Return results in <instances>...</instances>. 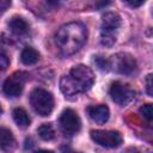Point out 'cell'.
Segmentation results:
<instances>
[{"label": "cell", "mask_w": 153, "mask_h": 153, "mask_svg": "<svg viewBox=\"0 0 153 153\" xmlns=\"http://www.w3.org/2000/svg\"><path fill=\"white\" fill-rule=\"evenodd\" d=\"M87 30L80 22H71L62 25L55 35V44L63 56L75 54L86 42Z\"/></svg>", "instance_id": "6da1fadb"}, {"label": "cell", "mask_w": 153, "mask_h": 153, "mask_svg": "<svg viewBox=\"0 0 153 153\" xmlns=\"http://www.w3.org/2000/svg\"><path fill=\"white\" fill-rule=\"evenodd\" d=\"M94 82V75L90 67L85 65L74 66L60 80V88L66 96H75L86 92Z\"/></svg>", "instance_id": "7a4b0ae2"}, {"label": "cell", "mask_w": 153, "mask_h": 153, "mask_svg": "<svg viewBox=\"0 0 153 153\" xmlns=\"http://www.w3.org/2000/svg\"><path fill=\"white\" fill-rule=\"evenodd\" d=\"M121 23V17L115 12H108L103 16L100 26V42L103 45L111 47L116 42V35Z\"/></svg>", "instance_id": "3957f363"}, {"label": "cell", "mask_w": 153, "mask_h": 153, "mask_svg": "<svg viewBox=\"0 0 153 153\" xmlns=\"http://www.w3.org/2000/svg\"><path fill=\"white\" fill-rule=\"evenodd\" d=\"M30 104L39 116H49L54 109V96L42 87H36L30 93Z\"/></svg>", "instance_id": "277c9868"}, {"label": "cell", "mask_w": 153, "mask_h": 153, "mask_svg": "<svg viewBox=\"0 0 153 153\" xmlns=\"http://www.w3.org/2000/svg\"><path fill=\"white\" fill-rule=\"evenodd\" d=\"M59 126L66 136H73L74 134L79 133L81 128V121L74 110L65 109L59 117Z\"/></svg>", "instance_id": "5b68a950"}, {"label": "cell", "mask_w": 153, "mask_h": 153, "mask_svg": "<svg viewBox=\"0 0 153 153\" xmlns=\"http://www.w3.org/2000/svg\"><path fill=\"white\" fill-rule=\"evenodd\" d=\"M109 94L111 99L121 106L128 105L135 98V91L129 85L121 81H115L111 84L109 88Z\"/></svg>", "instance_id": "8992f818"}, {"label": "cell", "mask_w": 153, "mask_h": 153, "mask_svg": "<svg viewBox=\"0 0 153 153\" xmlns=\"http://www.w3.org/2000/svg\"><path fill=\"white\" fill-rule=\"evenodd\" d=\"M110 67L120 74L129 75L136 69V61L128 53H118L110 59Z\"/></svg>", "instance_id": "52a82bcc"}, {"label": "cell", "mask_w": 153, "mask_h": 153, "mask_svg": "<svg viewBox=\"0 0 153 153\" xmlns=\"http://www.w3.org/2000/svg\"><path fill=\"white\" fill-rule=\"evenodd\" d=\"M27 79V74L25 72H16L11 76H8L2 85V91L4 93L10 97V98H16L20 96L24 84Z\"/></svg>", "instance_id": "ba28073f"}, {"label": "cell", "mask_w": 153, "mask_h": 153, "mask_svg": "<svg viewBox=\"0 0 153 153\" xmlns=\"http://www.w3.org/2000/svg\"><path fill=\"white\" fill-rule=\"evenodd\" d=\"M91 137L96 143L108 148L117 147L122 143V135L116 130H92Z\"/></svg>", "instance_id": "9c48e42d"}, {"label": "cell", "mask_w": 153, "mask_h": 153, "mask_svg": "<svg viewBox=\"0 0 153 153\" xmlns=\"http://www.w3.org/2000/svg\"><path fill=\"white\" fill-rule=\"evenodd\" d=\"M87 114L91 117V120H93L97 123H105L109 120L110 116V111L109 108L104 104H99V105H91L87 108Z\"/></svg>", "instance_id": "30bf717a"}, {"label": "cell", "mask_w": 153, "mask_h": 153, "mask_svg": "<svg viewBox=\"0 0 153 153\" xmlns=\"http://www.w3.org/2000/svg\"><path fill=\"white\" fill-rule=\"evenodd\" d=\"M8 26L11 29V31L14 32L16 35H26L29 32L27 22L24 18L18 17V16L11 18V20L8 22Z\"/></svg>", "instance_id": "8fae6325"}, {"label": "cell", "mask_w": 153, "mask_h": 153, "mask_svg": "<svg viewBox=\"0 0 153 153\" xmlns=\"http://www.w3.org/2000/svg\"><path fill=\"white\" fill-rule=\"evenodd\" d=\"M39 59V54L32 47H25L20 53V61L24 65H35Z\"/></svg>", "instance_id": "7c38bea8"}, {"label": "cell", "mask_w": 153, "mask_h": 153, "mask_svg": "<svg viewBox=\"0 0 153 153\" xmlns=\"http://www.w3.org/2000/svg\"><path fill=\"white\" fill-rule=\"evenodd\" d=\"M12 116H13V120L16 122V124L20 128H26L30 126V117L27 115V112L22 109V108H16L13 111H12Z\"/></svg>", "instance_id": "4fadbf2b"}, {"label": "cell", "mask_w": 153, "mask_h": 153, "mask_svg": "<svg viewBox=\"0 0 153 153\" xmlns=\"http://www.w3.org/2000/svg\"><path fill=\"white\" fill-rule=\"evenodd\" d=\"M0 146L4 151H8L14 147V137L11 130L6 128H1L0 130Z\"/></svg>", "instance_id": "5bb4252c"}, {"label": "cell", "mask_w": 153, "mask_h": 153, "mask_svg": "<svg viewBox=\"0 0 153 153\" xmlns=\"http://www.w3.org/2000/svg\"><path fill=\"white\" fill-rule=\"evenodd\" d=\"M37 134L44 141H50L55 137V131L50 123H43L42 126H39L37 128Z\"/></svg>", "instance_id": "9a60e30c"}, {"label": "cell", "mask_w": 153, "mask_h": 153, "mask_svg": "<svg viewBox=\"0 0 153 153\" xmlns=\"http://www.w3.org/2000/svg\"><path fill=\"white\" fill-rule=\"evenodd\" d=\"M140 115L147 120V121H153V104H145L139 109Z\"/></svg>", "instance_id": "2e32d148"}, {"label": "cell", "mask_w": 153, "mask_h": 153, "mask_svg": "<svg viewBox=\"0 0 153 153\" xmlns=\"http://www.w3.org/2000/svg\"><path fill=\"white\" fill-rule=\"evenodd\" d=\"M94 62H96L97 67L103 72H108L111 68L110 67V60H108V59H105L103 56H96L94 57Z\"/></svg>", "instance_id": "e0dca14e"}, {"label": "cell", "mask_w": 153, "mask_h": 153, "mask_svg": "<svg viewBox=\"0 0 153 153\" xmlns=\"http://www.w3.org/2000/svg\"><path fill=\"white\" fill-rule=\"evenodd\" d=\"M145 85H146V92L153 97V73L152 74H148L146 76V81H145Z\"/></svg>", "instance_id": "ac0fdd59"}, {"label": "cell", "mask_w": 153, "mask_h": 153, "mask_svg": "<svg viewBox=\"0 0 153 153\" xmlns=\"http://www.w3.org/2000/svg\"><path fill=\"white\" fill-rule=\"evenodd\" d=\"M8 63H10V60H8V57L6 56V54L2 51L1 55H0V66H1V71H5V69L8 67Z\"/></svg>", "instance_id": "d6986e66"}, {"label": "cell", "mask_w": 153, "mask_h": 153, "mask_svg": "<svg viewBox=\"0 0 153 153\" xmlns=\"http://www.w3.org/2000/svg\"><path fill=\"white\" fill-rule=\"evenodd\" d=\"M126 2L128 5H130V6H133V7H139V6L145 4V1H126Z\"/></svg>", "instance_id": "ffe728a7"}, {"label": "cell", "mask_w": 153, "mask_h": 153, "mask_svg": "<svg viewBox=\"0 0 153 153\" xmlns=\"http://www.w3.org/2000/svg\"><path fill=\"white\" fill-rule=\"evenodd\" d=\"M11 5V2L10 1H5V0H1L0 1V6H1V10H2V12L7 8V6H10Z\"/></svg>", "instance_id": "44dd1931"}, {"label": "cell", "mask_w": 153, "mask_h": 153, "mask_svg": "<svg viewBox=\"0 0 153 153\" xmlns=\"http://www.w3.org/2000/svg\"><path fill=\"white\" fill-rule=\"evenodd\" d=\"M35 153H54L53 151H48V149H39V151H36Z\"/></svg>", "instance_id": "7402d4cb"}, {"label": "cell", "mask_w": 153, "mask_h": 153, "mask_svg": "<svg viewBox=\"0 0 153 153\" xmlns=\"http://www.w3.org/2000/svg\"><path fill=\"white\" fill-rule=\"evenodd\" d=\"M72 153H76V152H72Z\"/></svg>", "instance_id": "603a6c76"}]
</instances>
